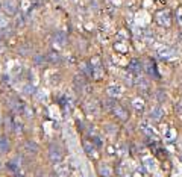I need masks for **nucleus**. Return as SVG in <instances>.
<instances>
[{
    "label": "nucleus",
    "mask_w": 182,
    "mask_h": 177,
    "mask_svg": "<svg viewBox=\"0 0 182 177\" xmlns=\"http://www.w3.org/2000/svg\"><path fill=\"white\" fill-rule=\"evenodd\" d=\"M49 157H50V160L55 162V163L62 160V150L59 148V145L52 144V145L49 147Z\"/></svg>",
    "instance_id": "nucleus-1"
},
{
    "label": "nucleus",
    "mask_w": 182,
    "mask_h": 177,
    "mask_svg": "<svg viewBox=\"0 0 182 177\" xmlns=\"http://www.w3.org/2000/svg\"><path fill=\"white\" fill-rule=\"evenodd\" d=\"M3 9L8 15H14L17 12V2L15 0H5L3 2Z\"/></svg>",
    "instance_id": "nucleus-2"
},
{
    "label": "nucleus",
    "mask_w": 182,
    "mask_h": 177,
    "mask_svg": "<svg viewBox=\"0 0 182 177\" xmlns=\"http://www.w3.org/2000/svg\"><path fill=\"white\" fill-rule=\"evenodd\" d=\"M38 150H40V147H38V144L37 142H34V141H26V144H24V151L28 153V154H37L38 153Z\"/></svg>",
    "instance_id": "nucleus-3"
},
{
    "label": "nucleus",
    "mask_w": 182,
    "mask_h": 177,
    "mask_svg": "<svg viewBox=\"0 0 182 177\" xmlns=\"http://www.w3.org/2000/svg\"><path fill=\"white\" fill-rule=\"evenodd\" d=\"M112 111H114V114H115L120 120H128V117H129V114H128L119 103H115V105L112 106Z\"/></svg>",
    "instance_id": "nucleus-4"
},
{
    "label": "nucleus",
    "mask_w": 182,
    "mask_h": 177,
    "mask_svg": "<svg viewBox=\"0 0 182 177\" xmlns=\"http://www.w3.org/2000/svg\"><path fill=\"white\" fill-rule=\"evenodd\" d=\"M46 59H47L50 64H55V65H58V64H61V62H62V58H61V56H59V53H56V52H49Z\"/></svg>",
    "instance_id": "nucleus-5"
},
{
    "label": "nucleus",
    "mask_w": 182,
    "mask_h": 177,
    "mask_svg": "<svg viewBox=\"0 0 182 177\" xmlns=\"http://www.w3.org/2000/svg\"><path fill=\"white\" fill-rule=\"evenodd\" d=\"M11 150V142H9V139L6 138V136H2L0 138V153H8Z\"/></svg>",
    "instance_id": "nucleus-6"
},
{
    "label": "nucleus",
    "mask_w": 182,
    "mask_h": 177,
    "mask_svg": "<svg viewBox=\"0 0 182 177\" xmlns=\"http://www.w3.org/2000/svg\"><path fill=\"white\" fill-rule=\"evenodd\" d=\"M53 40H55V43H56L58 46H64V44H65V41H67V36H65V33H64V32L58 30V32H55Z\"/></svg>",
    "instance_id": "nucleus-7"
},
{
    "label": "nucleus",
    "mask_w": 182,
    "mask_h": 177,
    "mask_svg": "<svg viewBox=\"0 0 182 177\" xmlns=\"http://www.w3.org/2000/svg\"><path fill=\"white\" fill-rule=\"evenodd\" d=\"M129 68H131L132 71H135V73H140L143 67H141V64H140L137 59H132V61H131V65H129Z\"/></svg>",
    "instance_id": "nucleus-8"
},
{
    "label": "nucleus",
    "mask_w": 182,
    "mask_h": 177,
    "mask_svg": "<svg viewBox=\"0 0 182 177\" xmlns=\"http://www.w3.org/2000/svg\"><path fill=\"white\" fill-rule=\"evenodd\" d=\"M150 115H152L153 120H159L161 115H162V109H161L159 106H155V108L152 109V114H150Z\"/></svg>",
    "instance_id": "nucleus-9"
},
{
    "label": "nucleus",
    "mask_w": 182,
    "mask_h": 177,
    "mask_svg": "<svg viewBox=\"0 0 182 177\" xmlns=\"http://www.w3.org/2000/svg\"><path fill=\"white\" fill-rule=\"evenodd\" d=\"M74 86L77 88V91L82 90V88L85 86V80L82 79V76H76V77H74Z\"/></svg>",
    "instance_id": "nucleus-10"
},
{
    "label": "nucleus",
    "mask_w": 182,
    "mask_h": 177,
    "mask_svg": "<svg viewBox=\"0 0 182 177\" xmlns=\"http://www.w3.org/2000/svg\"><path fill=\"white\" fill-rule=\"evenodd\" d=\"M18 53H20L21 56H26V55L31 53V47H29L28 44H21V46L18 47Z\"/></svg>",
    "instance_id": "nucleus-11"
},
{
    "label": "nucleus",
    "mask_w": 182,
    "mask_h": 177,
    "mask_svg": "<svg viewBox=\"0 0 182 177\" xmlns=\"http://www.w3.org/2000/svg\"><path fill=\"white\" fill-rule=\"evenodd\" d=\"M44 61H46V58H44L43 55H35V56H34V62H35V65H43Z\"/></svg>",
    "instance_id": "nucleus-12"
},
{
    "label": "nucleus",
    "mask_w": 182,
    "mask_h": 177,
    "mask_svg": "<svg viewBox=\"0 0 182 177\" xmlns=\"http://www.w3.org/2000/svg\"><path fill=\"white\" fill-rule=\"evenodd\" d=\"M164 99H165V94L162 93V90H159V91H158V100H159V102H162Z\"/></svg>",
    "instance_id": "nucleus-13"
},
{
    "label": "nucleus",
    "mask_w": 182,
    "mask_h": 177,
    "mask_svg": "<svg viewBox=\"0 0 182 177\" xmlns=\"http://www.w3.org/2000/svg\"><path fill=\"white\" fill-rule=\"evenodd\" d=\"M50 177H55V175H53V174H52V175H50Z\"/></svg>",
    "instance_id": "nucleus-14"
}]
</instances>
